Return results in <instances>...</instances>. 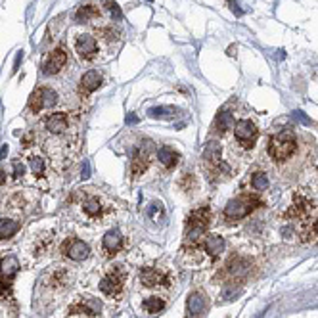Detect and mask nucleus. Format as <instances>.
<instances>
[{
	"instance_id": "1",
	"label": "nucleus",
	"mask_w": 318,
	"mask_h": 318,
	"mask_svg": "<svg viewBox=\"0 0 318 318\" xmlns=\"http://www.w3.org/2000/svg\"><path fill=\"white\" fill-rule=\"evenodd\" d=\"M35 138L54 171L66 169L81 152V123L73 114L56 112L39 119Z\"/></svg>"
},
{
	"instance_id": "2",
	"label": "nucleus",
	"mask_w": 318,
	"mask_h": 318,
	"mask_svg": "<svg viewBox=\"0 0 318 318\" xmlns=\"http://www.w3.org/2000/svg\"><path fill=\"white\" fill-rule=\"evenodd\" d=\"M286 221L295 230L301 242H309L317 236L318 205L305 196H295L292 207L286 211Z\"/></svg>"
},
{
	"instance_id": "3",
	"label": "nucleus",
	"mask_w": 318,
	"mask_h": 318,
	"mask_svg": "<svg viewBox=\"0 0 318 318\" xmlns=\"http://www.w3.org/2000/svg\"><path fill=\"white\" fill-rule=\"evenodd\" d=\"M69 204L73 207H77L81 217H85L87 221L106 219L114 211V204L98 188H81V190H77L69 198Z\"/></svg>"
},
{
	"instance_id": "4",
	"label": "nucleus",
	"mask_w": 318,
	"mask_h": 318,
	"mask_svg": "<svg viewBox=\"0 0 318 318\" xmlns=\"http://www.w3.org/2000/svg\"><path fill=\"white\" fill-rule=\"evenodd\" d=\"M48 158L43 156L37 150H29L23 158L14 161V177L18 181H31L35 184H43L48 179V173L52 171V167H48Z\"/></svg>"
},
{
	"instance_id": "5",
	"label": "nucleus",
	"mask_w": 318,
	"mask_h": 318,
	"mask_svg": "<svg viewBox=\"0 0 318 318\" xmlns=\"http://www.w3.org/2000/svg\"><path fill=\"white\" fill-rule=\"evenodd\" d=\"M75 282V274L68 267H56L50 269L43 274L41 284H39V299H46V297H56L62 295L64 292H68L69 288Z\"/></svg>"
},
{
	"instance_id": "6",
	"label": "nucleus",
	"mask_w": 318,
	"mask_h": 318,
	"mask_svg": "<svg viewBox=\"0 0 318 318\" xmlns=\"http://www.w3.org/2000/svg\"><path fill=\"white\" fill-rule=\"evenodd\" d=\"M297 152V136L294 131L286 129L278 135H274L269 142V156L276 163H286L290 158H294Z\"/></svg>"
},
{
	"instance_id": "7",
	"label": "nucleus",
	"mask_w": 318,
	"mask_h": 318,
	"mask_svg": "<svg viewBox=\"0 0 318 318\" xmlns=\"http://www.w3.org/2000/svg\"><path fill=\"white\" fill-rule=\"evenodd\" d=\"M175 278L173 273L165 267H159V265H148V267H142L140 269V284L148 290H159V292H165V290H171Z\"/></svg>"
},
{
	"instance_id": "8",
	"label": "nucleus",
	"mask_w": 318,
	"mask_h": 318,
	"mask_svg": "<svg viewBox=\"0 0 318 318\" xmlns=\"http://www.w3.org/2000/svg\"><path fill=\"white\" fill-rule=\"evenodd\" d=\"M60 104V94L50 87H39L31 92L27 102V114L41 115L45 112H52Z\"/></svg>"
},
{
	"instance_id": "9",
	"label": "nucleus",
	"mask_w": 318,
	"mask_h": 318,
	"mask_svg": "<svg viewBox=\"0 0 318 318\" xmlns=\"http://www.w3.org/2000/svg\"><path fill=\"white\" fill-rule=\"evenodd\" d=\"M127 280H129V271L125 265H115L112 267L106 276L100 280V292L108 297H119L125 292V286H127Z\"/></svg>"
},
{
	"instance_id": "10",
	"label": "nucleus",
	"mask_w": 318,
	"mask_h": 318,
	"mask_svg": "<svg viewBox=\"0 0 318 318\" xmlns=\"http://www.w3.org/2000/svg\"><path fill=\"white\" fill-rule=\"evenodd\" d=\"M261 205H263V202L257 196L242 194V196L230 200L227 204V207H225V219L227 221H242V219H246L248 215H251Z\"/></svg>"
},
{
	"instance_id": "11",
	"label": "nucleus",
	"mask_w": 318,
	"mask_h": 318,
	"mask_svg": "<svg viewBox=\"0 0 318 318\" xmlns=\"http://www.w3.org/2000/svg\"><path fill=\"white\" fill-rule=\"evenodd\" d=\"M154 161V144L144 138L136 148L133 150V158H131V175L133 179H140L142 175H146L152 167Z\"/></svg>"
},
{
	"instance_id": "12",
	"label": "nucleus",
	"mask_w": 318,
	"mask_h": 318,
	"mask_svg": "<svg viewBox=\"0 0 318 318\" xmlns=\"http://www.w3.org/2000/svg\"><path fill=\"white\" fill-rule=\"evenodd\" d=\"M73 50H75V54H77V58L81 62L91 64V62H94L98 58V54H100L102 48H100L94 35H91V33H81V35H75V39H73Z\"/></svg>"
},
{
	"instance_id": "13",
	"label": "nucleus",
	"mask_w": 318,
	"mask_h": 318,
	"mask_svg": "<svg viewBox=\"0 0 318 318\" xmlns=\"http://www.w3.org/2000/svg\"><path fill=\"white\" fill-rule=\"evenodd\" d=\"M232 131H234V142L244 150H251L259 138V129L251 119H238Z\"/></svg>"
},
{
	"instance_id": "14",
	"label": "nucleus",
	"mask_w": 318,
	"mask_h": 318,
	"mask_svg": "<svg viewBox=\"0 0 318 318\" xmlns=\"http://www.w3.org/2000/svg\"><path fill=\"white\" fill-rule=\"evenodd\" d=\"M62 255H64L66 259H69V261L79 263V261L89 259L91 248H89L87 242H83V240H79V238H69V240H66V242L62 244Z\"/></svg>"
},
{
	"instance_id": "15",
	"label": "nucleus",
	"mask_w": 318,
	"mask_h": 318,
	"mask_svg": "<svg viewBox=\"0 0 318 318\" xmlns=\"http://www.w3.org/2000/svg\"><path fill=\"white\" fill-rule=\"evenodd\" d=\"M69 62V56L68 52H66V48H56V50H52L48 56H46L45 64H43V73L45 75H60L64 69H66V66H68Z\"/></svg>"
},
{
	"instance_id": "16",
	"label": "nucleus",
	"mask_w": 318,
	"mask_h": 318,
	"mask_svg": "<svg viewBox=\"0 0 318 318\" xmlns=\"http://www.w3.org/2000/svg\"><path fill=\"white\" fill-rule=\"evenodd\" d=\"M250 271H251L250 261L244 259V257H236V255H234V257L227 263V269H225L223 276H227L228 280H230V284H236V280L246 278Z\"/></svg>"
},
{
	"instance_id": "17",
	"label": "nucleus",
	"mask_w": 318,
	"mask_h": 318,
	"mask_svg": "<svg viewBox=\"0 0 318 318\" xmlns=\"http://www.w3.org/2000/svg\"><path fill=\"white\" fill-rule=\"evenodd\" d=\"M211 219L213 217H211L209 205H202V207H198V209H194L190 213V217L186 221V227H188V230H194V232H205L211 225Z\"/></svg>"
},
{
	"instance_id": "18",
	"label": "nucleus",
	"mask_w": 318,
	"mask_h": 318,
	"mask_svg": "<svg viewBox=\"0 0 318 318\" xmlns=\"http://www.w3.org/2000/svg\"><path fill=\"white\" fill-rule=\"evenodd\" d=\"M225 248H227L225 240L221 236H217V234H205L202 238V253L209 261H217L223 255Z\"/></svg>"
},
{
	"instance_id": "19",
	"label": "nucleus",
	"mask_w": 318,
	"mask_h": 318,
	"mask_svg": "<svg viewBox=\"0 0 318 318\" xmlns=\"http://www.w3.org/2000/svg\"><path fill=\"white\" fill-rule=\"evenodd\" d=\"M100 309H102L100 301L91 295L79 297V299L69 307L71 315H87V317H96V315L100 313Z\"/></svg>"
},
{
	"instance_id": "20",
	"label": "nucleus",
	"mask_w": 318,
	"mask_h": 318,
	"mask_svg": "<svg viewBox=\"0 0 318 318\" xmlns=\"http://www.w3.org/2000/svg\"><path fill=\"white\" fill-rule=\"evenodd\" d=\"M125 248V238L123 234L117 230V228H112L106 232V236L102 238V250L108 257H114L119 251Z\"/></svg>"
},
{
	"instance_id": "21",
	"label": "nucleus",
	"mask_w": 318,
	"mask_h": 318,
	"mask_svg": "<svg viewBox=\"0 0 318 318\" xmlns=\"http://www.w3.org/2000/svg\"><path fill=\"white\" fill-rule=\"evenodd\" d=\"M209 307V301H207V295L202 294V292H194L188 295V301H186V313L188 317L192 318H200L205 315Z\"/></svg>"
},
{
	"instance_id": "22",
	"label": "nucleus",
	"mask_w": 318,
	"mask_h": 318,
	"mask_svg": "<svg viewBox=\"0 0 318 318\" xmlns=\"http://www.w3.org/2000/svg\"><path fill=\"white\" fill-rule=\"evenodd\" d=\"M156 159L165 171H173L181 163V154L171 146H159L156 150Z\"/></svg>"
},
{
	"instance_id": "23",
	"label": "nucleus",
	"mask_w": 318,
	"mask_h": 318,
	"mask_svg": "<svg viewBox=\"0 0 318 318\" xmlns=\"http://www.w3.org/2000/svg\"><path fill=\"white\" fill-rule=\"evenodd\" d=\"M102 73L98 69H91L87 71L83 77H81V83H79V92L83 96H89L92 92H96L100 87H102Z\"/></svg>"
},
{
	"instance_id": "24",
	"label": "nucleus",
	"mask_w": 318,
	"mask_h": 318,
	"mask_svg": "<svg viewBox=\"0 0 318 318\" xmlns=\"http://www.w3.org/2000/svg\"><path fill=\"white\" fill-rule=\"evenodd\" d=\"M20 271V261L16 255H4L0 257V276L4 284H12L16 274Z\"/></svg>"
},
{
	"instance_id": "25",
	"label": "nucleus",
	"mask_w": 318,
	"mask_h": 318,
	"mask_svg": "<svg viewBox=\"0 0 318 318\" xmlns=\"http://www.w3.org/2000/svg\"><path fill=\"white\" fill-rule=\"evenodd\" d=\"M202 159H204L205 171H209L215 165H219L223 161V148H221V144L219 142H209L205 146L204 154H202Z\"/></svg>"
},
{
	"instance_id": "26",
	"label": "nucleus",
	"mask_w": 318,
	"mask_h": 318,
	"mask_svg": "<svg viewBox=\"0 0 318 318\" xmlns=\"http://www.w3.org/2000/svg\"><path fill=\"white\" fill-rule=\"evenodd\" d=\"M102 18L100 6L96 4H81L79 10L75 12V20L79 23H96Z\"/></svg>"
},
{
	"instance_id": "27",
	"label": "nucleus",
	"mask_w": 318,
	"mask_h": 318,
	"mask_svg": "<svg viewBox=\"0 0 318 318\" xmlns=\"http://www.w3.org/2000/svg\"><path fill=\"white\" fill-rule=\"evenodd\" d=\"M22 230V221L12 219V217H2L0 219V240H10Z\"/></svg>"
},
{
	"instance_id": "28",
	"label": "nucleus",
	"mask_w": 318,
	"mask_h": 318,
	"mask_svg": "<svg viewBox=\"0 0 318 318\" xmlns=\"http://www.w3.org/2000/svg\"><path fill=\"white\" fill-rule=\"evenodd\" d=\"M94 37H96L100 48H112L117 41V37H119V33L114 31V27H100L94 31Z\"/></svg>"
},
{
	"instance_id": "29",
	"label": "nucleus",
	"mask_w": 318,
	"mask_h": 318,
	"mask_svg": "<svg viewBox=\"0 0 318 318\" xmlns=\"http://www.w3.org/2000/svg\"><path fill=\"white\" fill-rule=\"evenodd\" d=\"M234 123H236V119H234V115L232 114H228V112H219L215 123H213V129H215V133L225 135V133H228L230 129H234Z\"/></svg>"
},
{
	"instance_id": "30",
	"label": "nucleus",
	"mask_w": 318,
	"mask_h": 318,
	"mask_svg": "<svg viewBox=\"0 0 318 318\" xmlns=\"http://www.w3.org/2000/svg\"><path fill=\"white\" fill-rule=\"evenodd\" d=\"M52 246H54V234H39L37 238H35V246H33V255L35 257H41L43 253L52 250Z\"/></svg>"
},
{
	"instance_id": "31",
	"label": "nucleus",
	"mask_w": 318,
	"mask_h": 318,
	"mask_svg": "<svg viewBox=\"0 0 318 318\" xmlns=\"http://www.w3.org/2000/svg\"><path fill=\"white\" fill-rule=\"evenodd\" d=\"M142 307H144V311H146L148 315H159V313L165 311L167 303H165V299L161 295H152V297H148V299H144Z\"/></svg>"
},
{
	"instance_id": "32",
	"label": "nucleus",
	"mask_w": 318,
	"mask_h": 318,
	"mask_svg": "<svg viewBox=\"0 0 318 318\" xmlns=\"http://www.w3.org/2000/svg\"><path fill=\"white\" fill-rule=\"evenodd\" d=\"M179 188L186 196H194V192L198 190V181L192 173H184L181 179H179Z\"/></svg>"
},
{
	"instance_id": "33",
	"label": "nucleus",
	"mask_w": 318,
	"mask_h": 318,
	"mask_svg": "<svg viewBox=\"0 0 318 318\" xmlns=\"http://www.w3.org/2000/svg\"><path fill=\"white\" fill-rule=\"evenodd\" d=\"M146 215L154 221V223H163L165 221V207L161 202H152L146 207Z\"/></svg>"
},
{
	"instance_id": "34",
	"label": "nucleus",
	"mask_w": 318,
	"mask_h": 318,
	"mask_svg": "<svg viewBox=\"0 0 318 318\" xmlns=\"http://www.w3.org/2000/svg\"><path fill=\"white\" fill-rule=\"evenodd\" d=\"M269 186H271V182H269V177H267V173H253L251 175V188L255 190V192H265V190H269Z\"/></svg>"
},
{
	"instance_id": "35",
	"label": "nucleus",
	"mask_w": 318,
	"mask_h": 318,
	"mask_svg": "<svg viewBox=\"0 0 318 318\" xmlns=\"http://www.w3.org/2000/svg\"><path fill=\"white\" fill-rule=\"evenodd\" d=\"M175 114H177L175 108H154V110H150L152 117H173Z\"/></svg>"
},
{
	"instance_id": "36",
	"label": "nucleus",
	"mask_w": 318,
	"mask_h": 318,
	"mask_svg": "<svg viewBox=\"0 0 318 318\" xmlns=\"http://www.w3.org/2000/svg\"><path fill=\"white\" fill-rule=\"evenodd\" d=\"M104 4H106V8L112 12V16H115V20H119L121 18V10H119V6L115 4L114 0H102Z\"/></svg>"
},
{
	"instance_id": "37",
	"label": "nucleus",
	"mask_w": 318,
	"mask_h": 318,
	"mask_svg": "<svg viewBox=\"0 0 318 318\" xmlns=\"http://www.w3.org/2000/svg\"><path fill=\"white\" fill-rule=\"evenodd\" d=\"M8 182V173L4 169H0V186H4Z\"/></svg>"
},
{
	"instance_id": "38",
	"label": "nucleus",
	"mask_w": 318,
	"mask_h": 318,
	"mask_svg": "<svg viewBox=\"0 0 318 318\" xmlns=\"http://www.w3.org/2000/svg\"><path fill=\"white\" fill-rule=\"evenodd\" d=\"M317 236H318V221H317Z\"/></svg>"
},
{
	"instance_id": "39",
	"label": "nucleus",
	"mask_w": 318,
	"mask_h": 318,
	"mask_svg": "<svg viewBox=\"0 0 318 318\" xmlns=\"http://www.w3.org/2000/svg\"><path fill=\"white\" fill-rule=\"evenodd\" d=\"M150 2H152V0H150Z\"/></svg>"
}]
</instances>
